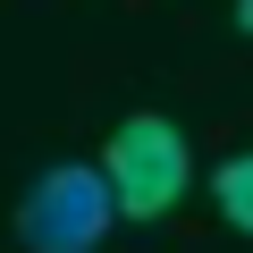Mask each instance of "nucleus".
<instances>
[{"mask_svg": "<svg viewBox=\"0 0 253 253\" xmlns=\"http://www.w3.org/2000/svg\"><path fill=\"white\" fill-rule=\"evenodd\" d=\"M101 186H110V211L118 219H161L177 194H186V135H177V126L169 118H118L110 126V144H101Z\"/></svg>", "mask_w": 253, "mask_h": 253, "instance_id": "obj_1", "label": "nucleus"}, {"mask_svg": "<svg viewBox=\"0 0 253 253\" xmlns=\"http://www.w3.org/2000/svg\"><path fill=\"white\" fill-rule=\"evenodd\" d=\"M110 186L93 161H51L26 194H17V236L26 253H101L110 236Z\"/></svg>", "mask_w": 253, "mask_h": 253, "instance_id": "obj_2", "label": "nucleus"}, {"mask_svg": "<svg viewBox=\"0 0 253 253\" xmlns=\"http://www.w3.org/2000/svg\"><path fill=\"white\" fill-rule=\"evenodd\" d=\"M211 203H219V219H228L236 236H253V152H228V161L211 169Z\"/></svg>", "mask_w": 253, "mask_h": 253, "instance_id": "obj_3", "label": "nucleus"}, {"mask_svg": "<svg viewBox=\"0 0 253 253\" xmlns=\"http://www.w3.org/2000/svg\"><path fill=\"white\" fill-rule=\"evenodd\" d=\"M236 26H245V34H253V0H236Z\"/></svg>", "mask_w": 253, "mask_h": 253, "instance_id": "obj_4", "label": "nucleus"}]
</instances>
